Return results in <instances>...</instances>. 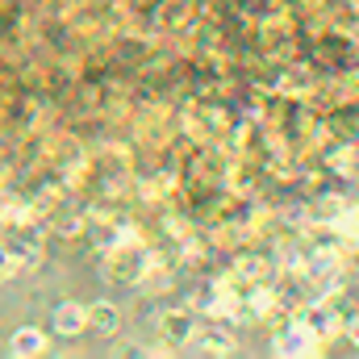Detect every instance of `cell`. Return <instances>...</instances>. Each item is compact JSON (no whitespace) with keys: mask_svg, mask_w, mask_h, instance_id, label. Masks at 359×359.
I'll return each instance as SVG.
<instances>
[{"mask_svg":"<svg viewBox=\"0 0 359 359\" xmlns=\"http://www.w3.org/2000/svg\"><path fill=\"white\" fill-rule=\"evenodd\" d=\"M192 351H201V355H234L238 343H234V334H230L226 326H196Z\"/></svg>","mask_w":359,"mask_h":359,"instance_id":"1","label":"cell"},{"mask_svg":"<svg viewBox=\"0 0 359 359\" xmlns=\"http://www.w3.org/2000/svg\"><path fill=\"white\" fill-rule=\"evenodd\" d=\"M318 343H322V339H318L305 322H292L284 334H276V355H313Z\"/></svg>","mask_w":359,"mask_h":359,"instance_id":"2","label":"cell"},{"mask_svg":"<svg viewBox=\"0 0 359 359\" xmlns=\"http://www.w3.org/2000/svg\"><path fill=\"white\" fill-rule=\"evenodd\" d=\"M159 334H163V343H192V334H196V322H192V313H184V309H168L163 318H159Z\"/></svg>","mask_w":359,"mask_h":359,"instance_id":"3","label":"cell"},{"mask_svg":"<svg viewBox=\"0 0 359 359\" xmlns=\"http://www.w3.org/2000/svg\"><path fill=\"white\" fill-rule=\"evenodd\" d=\"M55 330L67 334V339L84 334V330H88V305H80V301H63V305L55 309Z\"/></svg>","mask_w":359,"mask_h":359,"instance_id":"4","label":"cell"},{"mask_svg":"<svg viewBox=\"0 0 359 359\" xmlns=\"http://www.w3.org/2000/svg\"><path fill=\"white\" fill-rule=\"evenodd\" d=\"M8 355H17V359H38V355H46V334H42V330H34V326H21V330H13V339H8Z\"/></svg>","mask_w":359,"mask_h":359,"instance_id":"5","label":"cell"},{"mask_svg":"<svg viewBox=\"0 0 359 359\" xmlns=\"http://www.w3.org/2000/svg\"><path fill=\"white\" fill-rule=\"evenodd\" d=\"M117 326H121L117 305H109V301L88 305V330H96V334H117Z\"/></svg>","mask_w":359,"mask_h":359,"instance_id":"6","label":"cell"},{"mask_svg":"<svg viewBox=\"0 0 359 359\" xmlns=\"http://www.w3.org/2000/svg\"><path fill=\"white\" fill-rule=\"evenodd\" d=\"M109 271H117V280H138V276H142V255L117 251V255L109 259Z\"/></svg>","mask_w":359,"mask_h":359,"instance_id":"7","label":"cell"},{"mask_svg":"<svg viewBox=\"0 0 359 359\" xmlns=\"http://www.w3.org/2000/svg\"><path fill=\"white\" fill-rule=\"evenodd\" d=\"M17 259H13V251H8V247H4V243H0V284H4V280H13V276H17Z\"/></svg>","mask_w":359,"mask_h":359,"instance_id":"8","label":"cell"},{"mask_svg":"<svg viewBox=\"0 0 359 359\" xmlns=\"http://www.w3.org/2000/svg\"><path fill=\"white\" fill-rule=\"evenodd\" d=\"M347 339L359 347V318H351V322H347Z\"/></svg>","mask_w":359,"mask_h":359,"instance_id":"9","label":"cell"}]
</instances>
